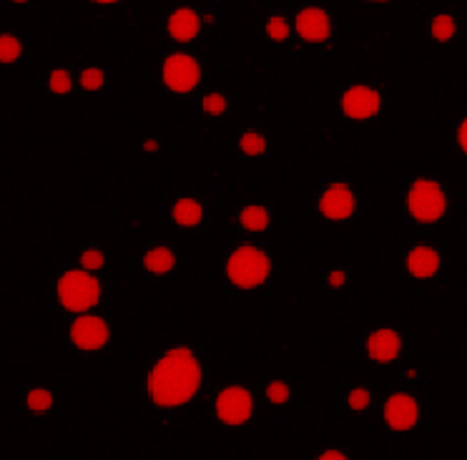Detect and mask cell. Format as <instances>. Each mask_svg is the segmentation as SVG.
I'll return each instance as SVG.
<instances>
[{"mask_svg":"<svg viewBox=\"0 0 467 460\" xmlns=\"http://www.w3.org/2000/svg\"><path fill=\"white\" fill-rule=\"evenodd\" d=\"M232 199V184L216 174L199 184H182L163 199L159 226L163 235L183 245L206 242L223 225V212Z\"/></svg>","mask_w":467,"mask_h":460,"instance_id":"7","label":"cell"},{"mask_svg":"<svg viewBox=\"0 0 467 460\" xmlns=\"http://www.w3.org/2000/svg\"><path fill=\"white\" fill-rule=\"evenodd\" d=\"M73 73H76V91H78V106L86 109H103L116 101L119 91V71L111 63L76 56L71 58Z\"/></svg>","mask_w":467,"mask_h":460,"instance_id":"25","label":"cell"},{"mask_svg":"<svg viewBox=\"0 0 467 460\" xmlns=\"http://www.w3.org/2000/svg\"><path fill=\"white\" fill-rule=\"evenodd\" d=\"M359 289V275H357L352 256H332L325 262H317L312 269V295L309 299L319 307H339L355 299Z\"/></svg>","mask_w":467,"mask_h":460,"instance_id":"23","label":"cell"},{"mask_svg":"<svg viewBox=\"0 0 467 460\" xmlns=\"http://www.w3.org/2000/svg\"><path fill=\"white\" fill-rule=\"evenodd\" d=\"M352 5H362V8H395V5H412L415 0H347Z\"/></svg>","mask_w":467,"mask_h":460,"instance_id":"35","label":"cell"},{"mask_svg":"<svg viewBox=\"0 0 467 460\" xmlns=\"http://www.w3.org/2000/svg\"><path fill=\"white\" fill-rule=\"evenodd\" d=\"M63 408L58 380H21L11 395V420L21 428H48Z\"/></svg>","mask_w":467,"mask_h":460,"instance_id":"18","label":"cell"},{"mask_svg":"<svg viewBox=\"0 0 467 460\" xmlns=\"http://www.w3.org/2000/svg\"><path fill=\"white\" fill-rule=\"evenodd\" d=\"M252 21H254L256 38L286 56H296V33L295 18L286 0H256L252 5Z\"/></svg>","mask_w":467,"mask_h":460,"instance_id":"24","label":"cell"},{"mask_svg":"<svg viewBox=\"0 0 467 460\" xmlns=\"http://www.w3.org/2000/svg\"><path fill=\"white\" fill-rule=\"evenodd\" d=\"M412 18V43L420 48H460L467 43L465 11L450 0H415Z\"/></svg>","mask_w":467,"mask_h":460,"instance_id":"17","label":"cell"},{"mask_svg":"<svg viewBox=\"0 0 467 460\" xmlns=\"http://www.w3.org/2000/svg\"><path fill=\"white\" fill-rule=\"evenodd\" d=\"M229 0H169L153 11V51L189 48L209 53L229 26Z\"/></svg>","mask_w":467,"mask_h":460,"instance_id":"9","label":"cell"},{"mask_svg":"<svg viewBox=\"0 0 467 460\" xmlns=\"http://www.w3.org/2000/svg\"><path fill=\"white\" fill-rule=\"evenodd\" d=\"M305 455L315 460H349L357 455V448L347 443H315L305 450Z\"/></svg>","mask_w":467,"mask_h":460,"instance_id":"33","label":"cell"},{"mask_svg":"<svg viewBox=\"0 0 467 460\" xmlns=\"http://www.w3.org/2000/svg\"><path fill=\"white\" fill-rule=\"evenodd\" d=\"M116 282H106L71 265L63 255L53 256L51 265V318L66 319L86 312H101L119 307Z\"/></svg>","mask_w":467,"mask_h":460,"instance_id":"14","label":"cell"},{"mask_svg":"<svg viewBox=\"0 0 467 460\" xmlns=\"http://www.w3.org/2000/svg\"><path fill=\"white\" fill-rule=\"evenodd\" d=\"M465 219H467V206H465Z\"/></svg>","mask_w":467,"mask_h":460,"instance_id":"37","label":"cell"},{"mask_svg":"<svg viewBox=\"0 0 467 460\" xmlns=\"http://www.w3.org/2000/svg\"><path fill=\"white\" fill-rule=\"evenodd\" d=\"M275 126L266 119H252V121L236 123L229 131V149L234 159L246 166L254 176L265 174L272 166L276 153Z\"/></svg>","mask_w":467,"mask_h":460,"instance_id":"22","label":"cell"},{"mask_svg":"<svg viewBox=\"0 0 467 460\" xmlns=\"http://www.w3.org/2000/svg\"><path fill=\"white\" fill-rule=\"evenodd\" d=\"M457 164H410L389 174L392 216L407 235H445L455 222Z\"/></svg>","mask_w":467,"mask_h":460,"instance_id":"3","label":"cell"},{"mask_svg":"<svg viewBox=\"0 0 467 460\" xmlns=\"http://www.w3.org/2000/svg\"><path fill=\"white\" fill-rule=\"evenodd\" d=\"M176 153V136L163 123H149L136 133L131 156L139 166H161Z\"/></svg>","mask_w":467,"mask_h":460,"instance_id":"30","label":"cell"},{"mask_svg":"<svg viewBox=\"0 0 467 460\" xmlns=\"http://www.w3.org/2000/svg\"><path fill=\"white\" fill-rule=\"evenodd\" d=\"M209 81V53L189 48L153 51V96L163 113L189 106Z\"/></svg>","mask_w":467,"mask_h":460,"instance_id":"13","label":"cell"},{"mask_svg":"<svg viewBox=\"0 0 467 460\" xmlns=\"http://www.w3.org/2000/svg\"><path fill=\"white\" fill-rule=\"evenodd\" d=\"M417 329L410 319L379 315L362 322L352 335V358L367 372L392 375L415 358Z\"/></svg>","mask_w":467,"mask_h":460,"instance_id":"12","label":"cell"},{"mask_svg":"<svg viewBox=\"0 0 467 460\" xmlns=\"http://www.w3.org/2000/svg\"><path fill=\"white\" fill-rule=\"evenodd\" d=\"M223 232L242 239L276 242L279 235V212L272 199L262 194H239L229 199L223 212Z\"/></svg>","mask_w":467,"mask_h":460,"instance_id":"19","label":"cell"},{"mask_svg":"<svg viewBox=\"0 0 467 460\" xmlns=\"http://www.w3.org/2000/svg\"><path fill=\"white\" fill-rule=\"evenodd\" d=\"M306 212L329 232H357L375 214V189L357 166L345 162L319 164L305 186Z\"/></svg>","mask_w":467,"mask_h":460,"instance_id":"5","label":"cell"},{"mask_svg":"<svg viewBox=\"0 0 467 460\" xmlns=\"http://www.w3.org/2000/svg\"><path fill=\"white\" fill-rule=\"evenodd\" d=\"M192 275V259L186 245L169 235L149 236L133 246L131 277L139 285H186Z\"/></svg>","mask_w":467,"mask_h":460,"instance_id":"16","label":"cell"},{"mask_svg":"<svg viewBox=\"0 0 467 460\" xmlns=\"http://www.w3.org/2000/svg\"><path fill=\"white\" fill-rule=\"evenodd\" d=\"M192 119L196 126H202L212 133H229L236 126V96L226 83L209 81L203 86V91L193 99L192 103Z\"/></svg>","mask_w":467,"mask_h":460,"instance_id":"26","label":"cell"},{"mask_svg":"<svg viewBox=\"0 0 467 460\" xmlns=\"http://www.w3.org/2000/svg\"><path fill=\"white\" fill-rule=\"evenodd\" d=\"M202 423L223 435H246L265 428L266 418L254 382H246L242 378L213 382L203 405Z\"/></svg>","mask_w":467,"mask_h":460,"instance_id":"15","label":"cell"},{"mask_svg":"<svg viewBox=\"0 0 467 460\" xmlns=\"http://www.w3.org/2000/svg\"><path fill=\"white\" fill-rule=\"evenodd\" d=\"M295 18L296 61L306 66H352V38L335 0H286Z\"/></svg>","mask_w":467,"mask_h":460,"instance_id":"8","label":"cell"},{"mask_svg":"<svg viewBox=\"0 0 467 460\" xmlns=\"http://www.w3.org/2000/svg\"><path fill=\"white\" fill-rule=\"evenodd\" d=\"M31 99L36 103H43V106H58V109H73V106H78L73 63L58 61L38 66L36 73H33Z\"/></svg>","mask_w":467,"mask_h":460,"instance_id":"27","label":"cell"},{"mask_svg":"<svg viewBox=\"0 0 467 460\" xmlns=\"http://www.w3.org/2000/svg\"><path fill=\"white\" fill-rule=\"evenodd\" d=\"M38 0H0V8L16 13V16H31Z\"/></svg>","mask_w":467,"mask_h":460,"instance_id":"34","label":"cell"},{"mask_svg":"<svg viewBox=\"0 0 467 460\" xmlns=\"http://www.w3.org/2000/svg\"><path fill=\"white\" fill-rule=\"evenodd\" d=\"M216 382V365L202 342L163 338L149 342L133 375V398L156 428H192Z\"/></svg>","mask_w":467,"mask_h":460,"instance_id":"1","label":"cell"},{"mask_svg":"<svg viewBox=\"0 0 467 460\" xmlns=\"http://www.w3.org/2000/svg\"><path fill=\"white\" fill-rule=\"evenodd\" d=\"M395 123V78L377 66L362 63L329 93L327 121L319 139H332L347 131H389Z\"/></svg>","mask_w":467,"mask_h":460,"instance_id":"4","label":"cell"},{"mask_svg":"<svg viewBox=\"0 0 467 460\" xmlns=\"http://www.w3.org/2000/svg\"><path fill=\"white\" fill-rule=\"evenodd\" d=\"M450 146H452L455 164L467 169V101L460 103L450 119Z\"/></svg>","mask_w":467,"mask_h":460,"instance_id":"31","label":"cell"},{"mask_svg":"<svg viewBox=\"0 0 467 460\" xmlns=\"http://www.w3.org/2000/svg\"><path fill=\"white\" fill-rule=\"evenodd\" d=\"M382 380H347L335 390V423L352 430H372L382 402Z\"/></svg>","mask_w":467,"mask_h":460,"instance_id":"21","label":"cell"},{"mask_svg":"<svg viewBox=\"0 0 467 460\" xmlns=\"http://www.w3.org/2000/svg\"><path fill=\"white\" fill-rule=\"evenodd\" d=\"M36 58V21L21 16L0 23V71H21Z\"/></svg>","mask_w":467,"mask_h":460,"instance_id":"28","label":"cell"},{"mask_svg":"<svg viewBox=\"0 0 467 460\" xmlns=\"http://www.w3.org/2000/svg\"><path fill=\"white\" fill-rule=\"evenodd\" d=\"M252 382L265 410L266 425L285 423L299 400V382H296L295 370L282 360H266L256 368Z\"/></svg>","mask_w":467,"mask_h":460,"instance_id":"20","label":"cell"},{"mask_svg":"<svg viewBox=\"0 0 467 460\" xmlns=\"http://www.w3.org/2000/svg\"><path fill=\"white\" fill-rule=\"evenodd\" d=\"M219 295L232 305L265 307L279 292V256L275 242L223 236L213 249Z\"/></svg>","mask_w":467,"mask_h":460,"instance_id":"6","label":"cell"},{"mask_svg":"<svg viewBox=\"0 0 467 460\" xmlns=\"http://www.w3.org/2000/svg\"><path fill=\"white\" fill-rule=\"evenodd\" d=\"M73 3L96 16H119V13L133 11L136 5H141V0H73Z\"/></svg>","mask_w":467,"mask_h":460,"instance_id":"32","label":"cell"},{"mask_svg":"<svg viewBox=\"0 0 467 460\" xmlns=\"http://www.w3.org/2000/svg\"><path fill=\"white\" fill-rule=\"evenodd\" d=\"M141 3H146V5H151L153 11H159V8H163V5H166L169 0H141Z\"/></svg>","mask_w":467,"mask_h":460,"instance_id":"36","label":"cell"},{"mask_svg":"<svg viewBox=\"0 0 467 460\" xmlns=\"http://www.w3.org/2000/svg\"><path fill=\"white\" fill-rule=\"evenodd\" d=\"M53 348L66 365L109 368L119 352V307L53 322Z\"/></svg>","mask_w":467,"mask_h":460,"instance_id":"11","label":"cell"},{"mask_svg":"<svg viewBox=\"0 0 467 460\" xmlns=\"http://www.w3.org/2000/svg\"><path fill=\"white\" fill-rule=\"evenodd\" d=\"M71 265H76L83 272L106 279V282H116V265H119V246L113 239H81L68 249L61 252Z\"/></svg>","mask_w":467,"mask_h":460,"instance_id":"29","label":"cell"},{"mask_svg":"<svg viewBox=\"0 0 467 460\" xmlns=\"http://www.w3.org/2000/svg\"><path fill=\"white\" fill-rule=\"evenodd\" d=\"M392 269L415 292L450 295L457 285V252L445 235H405L392 246Z\"/></svg>","mask_w":467,"mask_h":460,"instance_id":"10","label":"cell"},{"mask_svg":"<svg viewBox=\"0 0 467 460\" xmlns=\"http://www.w3.org/2000/svg\"><path fill=\"white\" fill-rule=\"evenodd\" d=\"M437 375L430 362L410 360L385 382L372 438L385 448H427L435 438Z\"/></svg>","mask_w":467,"mask_h":460,"instance_id":"2","label":"cell"}]
</instances>
